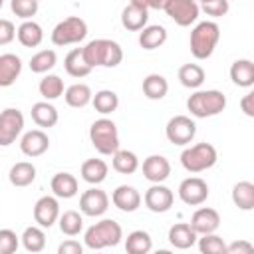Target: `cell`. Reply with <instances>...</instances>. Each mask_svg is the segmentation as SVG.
I'll return each instance as SVG.
<instances>
[{
    "mask_svg": "<svg viewBox=\"0 0 254 254\" xmlns=\"http://www.w3.org/2000/svg\"><path fill=\"white\" fill-rule=\"evenodd\" d=\"M83 58L91 67H117L123 60V50L117 42L107 38H97L87 42L83 48Z\"/></svg>",
    "mask_w": 254,
    "mask_h": 254,
    "instance_id": "6da1fadb",
    "label": "cell"
},
{
    "mask_svg": "<svg viewBox=\"0 0 254 254\" xmlns=\"http://www.w3.org/2000/svg\"><path fill=\"white\" fill-rule=\"evenodd\" d=\"M226 107V95L218 89H200L187 99V109L192 117L206 119L222 113Z\"/></svg>",
    "mask_w": 254,
    "mask_h": 254,
    "instance_id": "7a4b0ae2",
    "label": "cell"
},
{
    "mask_svg": "<svg viewBox=\"0 0 254 254\" xmlns=\"http://www.w3.org/2000/svg\"><path fill=\"white\" fill-rule=\"evenodd\" d=\"M123 238V230L121 224L113 218H103L95 224H91L85 230L83 242L87 248L91 250H101V248H109V246H117Z\"/></svg>",
    "mask_w": 254,
    "mask_h": 254,
    "instance_id": "3957f363",
    "label": "cell"
},
{
    "mask_svg": "<svg viewBox=\"0 0 254 254\" xmlns=\"http://www.w3.org/2000/svg\"><path fill=\"white\" fill-rule=\"evenodd\" d=\"M220 40V28L212 20L198 22L190 32V54L196 60H208Z\"/></svg>",
    "mask_w": 254,
    "mask_h": 254,
    "instance_id": "277c9868",
    "label": "cell"
},
{
    "mask_svg": "<svg viewBox=\"0 0 254 254\" xmlns=\"http://www.w3.org/2000/svg\"><path fill=\"white\" fill-rule=\"evenodd\" d=\"M89 139H91V145L95 147V151L101 153V155H113L119 149L117 125L107 117H101V119L91 123Z\"/></svg>",
    "mask_w": 254,
    "mask_h": 254,
    "instance_id": "5b68a950",
    "label": "cell"
},
{
    "mask_svg": "<svg viewBox=\"0 0 254 254\" xmlns=\"http://www.w3.org/2000/svg\"><path fill=\"white\" fill-rule=\"evenodd\" d=\"M218 153L210 143H196L181 153V165L189 173H202L216 165Z\"/></svg>",
    "mask_w": 254,
    "mask_h": 254,
    "instance_id": "8992f818",
    "label": "cell"
},
{
    "mask_svg": "<svg viewBox=\"0 0 254 254\" xmlns=\"http://www.w3.org/2000/svg\"><path fill=\"white\" fill-rule=\"evenodd\" d=\"M87 36V24L79 16H69L62 22L56 24L52 30V42L54 46H69V44H79Z\"/></svg>",
    "mask_w": 254,
    "mask_h": 254,
    "instance_id": "52a82bcc",
    "label": "cell"
},
{
    "mask_svg": "<svg viewBox=\"0 0 254 254\" xmlns=\"http://www.w3.org/2000/svg\"><path fill=\"white\" fill-rule=\"evenodd\" d=\"M165 135L173 145H189L196 135V123L187 115H175L169 119Z\"/></svg>",
    "mask_w": 254,
    "mask_h": 254,
    "instance_id": "ba28073f",
    "label": "cell"
},
{
    "mask_svg": "<svg viewBox=\"0 0 254 254\" xmlns=\"http://www.w3.org/2000/svg\"><path fill=\"white\" fill-rule=\"evenodd\" d=\"M24 129V115L16 107H8L0 113V147H10Z\"/></svg>",
    "mask_w": 254,
    "mask_h": 254,
    "instance_id": "9c48e42d",
    "label": "cell"
},
{
    "mask_svg": "<svg viewBox=\"0 0 254 254\" xmlns=\"http://www.w3.org/2000/svg\"><path fill=\"white\" fill-rule=\"evenodd\" d=\"M163 10L167 12V16L179 24V26H190L196 22L198 14H200V8L196 4V0H167Z\"/></svg>",
    "mask_w": 254,
    "mask_h": 254,
    "instance_id": "30bf717a",
    "label": "cell"
},
{
    "mask_svg": "<svg viewBox=\"0 0 254 254\" xmlns=\"http://www.w3.org/2000/svg\"><path fill=\"white\" fill-rule=\"evenodd\" d=\"M179 196L189 206H198L208 198V185L200 177H189L179 185Z\"/></svg>",
    "mask_w": 254,
    "mask_h": 254,
    "instance_id": "8fae6325",
    "label": "cell"
},
{
    "mask_svg": "<svg viewBox=\"0 0 254 254\" xmlns=\"http://www.w3.org/2000/svg\"><path fill=\"white\" fill-rule=\"evenodd\" d=\"M109 208V196L105 190L91 187L79 196V210L85 216H101Z\"/></svg>",
    "mask_w": 254,
    "mask_h": 254,
    "instance_id": "7c38bea8",
    "label": "cell"
},
{
    "mask_svg": "<svg viewBox=\"0 0 254 254\" xmlns=\"http://www.w3.org/2000/svg\"><path fill=\"white\" fill-rule=\"evenodd\" d=\"M143 200L151 212H167V210H171V206L175 202V194L169 187H165L161 183H153V187L147 189Z\"/></svg>",
    "mask_w": 254,
    "mask_h": 254,
    "instance_id": "4fadbf2b",
    "label": "cell"
},
{
    "mask_svg": "<svg viewBox=\"0 0 254 254\" xmlns=\"http://www.w3.org/2000/svg\"><path fill=\"white\" fill-rule=\"evenodd\" d=\"M60 218V202L56 196H42L34 204V220L42 228H50Z\"/></svg>",
    "mask_w": 254,
    "mask_h": 254,
    "instance_id": "5bb4252c",
    "label": "cell"
},
{
    "mask_svg": "<svg viewBox=\"0 0 254 254\" xmlns=\"http://www.w3.org/2000/svg\"><path fill=\"white\" fill-rule=\"evenodd\" d=\"M192 230L196 234H208V232H216V228L220 226V214L210 208V206H200L192 212L190 222Z\"/></svg>",
    "mask_w": 254,
    "mask_h": 254,
    "instance_id": "9a60e30c",
    "label": "cell"
},
{
    "mask_svg": "<svg viewBox=\"0 0 254 254\" xmlns=\"http://www.w3.org/2000/svg\"><path fill=\"white\" fill-rule=\"evenodd\" d=\"M50 149V139L42 129L26 131L20 139V151L26 157H40Z\"/></svg>",
    "mask_w": 254,
    "mask_h": 254,
    "instance_id": "2e32d148",
    "label": "cell"
},
{
    "mask_svg": "<svg viewBox=\"0 0 254 254\" xmlns=\"http://www.w3.org/2000/svg\"><path fill=\"white\" fill-rule=\"evenodd\" d=\"M171 175V163L163 155H149L143 161V177L151 183H163Z\"/></svg>",
    "mask_w": 254,
    "mask_h": 254,
    "instance_id": "e0dca14e",
    "label": "cell"
},
{
    "mask_svg": "<svg viewBox=\"0 0 254 254\" xmlns=\"http://www.w3.org/2000/svg\"><path fill=\"white\" fill-rule=\"evenodd\" d=\"M111 202L121 212H135L141 206V192L131 185H119L111 194Z\"/></svg>",
    "mask_w": 254,
    "mask_h": 254,
    "instance_id": "ac0fdd59",
    "label": "cell"
},
{
    "mask_svg": "<svg viewBox=\"0 0 254 254\" xmlns=\"http://www.w3.org/2000/svg\"><path fill=\"white\" fill-rule=\"evenodd\" d=\"M198 234L192 230V226L189 222H177L169 228V242L171 246L179 248V250H187L190 246L196 244Z\"/></svg>",
    "mask_w": 254,
    "mask_h": 254,
    "instance_id": "d6986e66",
    "label": "cell"
},
{
    "mask_svg": "<svg viewBox=\"0 0 254 254\" xmlns=\"http://www.w3.org/2000/svg\"><path fill=\"white\" fill-rule=\"evenodd\" d=\"M22 73V60L16 54L0 56V87H10Z\"/></svg>",
    "mask_w": 254,
    "mask_h": 254,
    "instance_id": "ffe728a7",
    "label": "cell"
},
{
    "mask_svg": "<svg viewBox=\"0 0 254 254\" xmlns=\"http://www.w3.org/2000/svg\"><path fill=\"white\" fill-rule=\"evenodd\" d=\"M149 22V10L141 8V6H135V4H129L123 8L121 12V24L125 30L129 32H139L147 26Z\"/></svg>",
    "mask_w": 254,
    "mask_h": 254,
    "instance_id": "44dd1931",
    "label": "cell"
},
{
    "mask_svg": "<svg viewBox=\"0 0 254 254\" xmlns=\"http://www.w3.org/2000/svg\"><path fill=\"white\" fill-rule=\"evenodd\" d=\"M16 38L24 48H38L44 40V30L38 22L34 20H24L18 30H16Z\"/></svg>",
    "mask_w": 254,
    "mask_h": 254,
    "instance_id": "7402d4cb",
    "label": "cell"
},
{
    "mask_svg": "<svg viewBox=\"0 0 254 254\" xmlns=\"http://www.w3.org/2000/svg\"><path fill=\"white\" fill-rule=\"evenodd\" d=\"M79 173H81V179H83L85 183H89V185H99V183H103V181L107 179L109 167H107V163H105L103 159H87V161H83Z\"/></svg>",
    "mask_w": 254,
    "mask_h": 254,
    "instance_id": "603a6c76",
    "label": "cell"
},
{
    "mask_svg": "<svg viewBox=\"0 0 254 254\" xmlns=\"http://www.w3.org/2000/svg\"><path fill=\"white\" fill-rule=\"evenodd\" d=\"M230 79L238 87H252L254 85V64L250 60H236L230 65Z\"/></svg>",
    "mask_w": 254,
    "mask_h": 254,
    "instance_id": "cb8c5ba5",
    "label": "cell"
},
{
    "mask_svg": "<svg viewBox=\"0 0 254 254\" xmlns=\"http://www.w3.org/2000/svg\"><path fill=\"white\" fill-rule=\"evenodd\" d=\"M30 115H32V121L38 127H48V129L54 127L58 123V119H60L58 109L50 101H38V103H34Z\"/></svg>",
    "mask_w": 254,
    "mask_h": 254,
    "instance_id": "d4e9b609",
    "label": "cell"
},
{
    "mask_svg": "<svg viewBox=\"0 0 254 254\" xmlns=\"http://www.w3.org/2000/svg\"><path fill=\"white\" fill-rule=\"evenodd\" d=\"M50 187L58 198H71L77 194V179L71 173H56Z\"/></svg>",
    "mask_w": 254,
    "mask_h": 254,
    "instance_id": "484cf974",
    "label": "cell"
},
{
    "mask_svg": "<svg viewBox=\"0 0 254 254\" xmlns=\"http://www.w3.org/2000/svg\"><path fill=\"white\" fill-rule=\"evenodd\" d=\"M167 42V30L165 26H145L143 30H139V46L143 50H157Z\"/></svg>",
    "mask_w": 254,
    "mask_h": 254,
    "instance_id": "4316f807",
    "label": "cell"
},
{
    "mask_svg": "<svg viewBox=\"0 0 254 254\" xmlns=\"http://www.w3.org/2000/svg\"><path fill=\"white\" fill-rule=\"evenodd\" d=\"M64 67H65V71H67L71 77H77V79L89 75V71L93 69V67L85 62L81 48H73V50L65 56V60H64Z\"/></svg>",
    "mask_w": 254,
    "mask_h": 254,
    "instance_id": "83f0119b",
    "label": "cell"
},
{
    "mask_svg": "<svg viewBox=\"0 0 254 254\" xmlns=\"http://www.w3.org/2000/svg\"><path fill=\"white\" fill-rule=\"evenodd\" d=\"M111 167L113 171L121 173V175H133L137 169H139V159L133 151H127V149H117L113 155H111Z\"/></svg>",
    "mask_w": 254,
    "mask_h": 254,
    "instance_id": "f1b7e54d",
    "label": "cell"
},
{
    "mask_svg": "<svg viewBox=\"0 0 254 254\" xmlns=\"http://www.w3.org/2000/svg\"><path fill=\"white\" fill-rule=\"evenodd\" d=\"M206 79L204 69L198 64H185L179 67V81L189 89H198Z\"/></svg>",
    "mask_w": 254,
    "mask_h": 254,
    "instance_id": "f546056e",
    "label": "cell"
},
{
    "mask_svg": "<svg viewBox=\"0 0 254 254\" xmlns=\"http://www.w3.org/2000/svg\"><path fill=\"white\" fill-rule=\"evenodd\" d=\"M169 91V81L161 75V73H149L145 79H143V95L147 99H163Z\"/></svg>",
    "mask_w": 254,
    "mask_h": 254,
    "instance_id": "4dcf8cb0",
    "label": "cell"
},
{
    "mask_svg": "<svg viewBox=\"0 0 254 254\" xmlns=\"http://www.w3.org/2000/svg\"><path fill=\"white\" fill-rule=\"evenodd\" d=\"M91 97H93V93H91V89H89L87 83H73V85H69V87L64 91L65 103H67L69 107H75V109L85 107V105L91 101Z\"/></svg>",
    "mask_w": 254,
    "mask_h": 254,
    "instance_id": "1f68e13d",
    "label": "cell"
},
{
    "mask_svg": "<svg viewBox=\"0 0 254 254\" xmlns=\"http://www.w3.org/2000/svg\"><path fill=\"white\" fill-rule=\"evenodd\" d=\"M8 179L14 187H28L36 181V167L28 161H20V163L12 165V169L8 173Z\"/></svg>",
    "mask_w": 254,
    "mask_h": 254,
    "instance_id": "d6a6232c",
    "label": "cell"
},
{
    "mask_svg": "<svg viewBox=\"0 0 254 254\" xmlns=\"http://www.w3.org/2000/svg\"><path fill=\"white\" fill-rule=\"evenodd\" d=\"M232 202L240 210L254 208V185L250 181H240L232 187Z\"/></svg>",
    "mask_w": 254,
    "mask_h": 254,
    "instance_id": "836d02e7",
    "label": "cell"
},
{
    "mask_svg": "<svg viewBox=\"0 0 254 254\" xmlns=\"http://www.w3.org/2000/svg\"><path fill=\"white\" fill-rule=\"evenodd\" d=\"M153 248L151 234L147 230H133L125 238V250L129 254H147Z\"/></svg>",
    "mask_w": 254,
    "mask_h": 254,
    "instance_id": "e575fe53",
    "label": "cell"
},
{
    "mask_svg": "<svg viewBox=\"0 0 254 254\" xmlns=\"http://www.w3.org/2000/svg\"><path fill=\"white\" fill-rule=\"evenodd\" d=\"M91 103H93V107H95L97 113L109 115V113H113L119 107V95L115 91H111V89H99L91 97Z\"/></svg>",
    "mask_w": 254,
    "mask_h": 254,
    "instance_id": "d590c367",
    "label": "cell"
},
{
    "mask_svg": "<svg viewBox=\"0 0 254 254\" xmlns=\"http://www.w3.org/2000/svg\"><path fill=\"white\" fill-rule=\"evenodd\" d=\"M20 240H22V246L28 252H32V254L42 252L46 248V234H44L42 226H28V228H24Z\"/></svg>",
    "mask_w": 254,
    "mask_h": 254,
    "instance_id": "8d00e7d4",
    "label": "cell"
},
{
    "mask_svg": "<svg viewBox=\"0 0 254 254\" xmlns=\"http://www.w3.org/2000/svg\"><path fill=\"white\" fill-rule=\"evenodd\" d=\"M40 95L46 99V101H52V99H58L60 95H64V79L56 73H48L46 77L40 79Z\"/></svg>",
    "mask_w": 254,
    "mask_h": 254,
    "instance_id": "74e56055",
    "label": "cell"
},
{
    "mask_svg": "<svg viewBox=\"0 0 254 254\" xmlns=\"http://www.w3.org/2000/svg\"><path fill=\"white\" fill-rule=\"evenodd\" d=\"M58 222H60V230L65 236H77L83 230V216L77 210H65L64 214H60Z\"/></svg>",
    "mask_w": 254,
    "mask_h": 254,
    "instance_id": "f35d334b",
    "label": "cell"
},
{
    "mask_svg": "<svg viewBox=\"0 0 254 254\" xmlns=\"http://www.w3.org/2000/svg\"><path fill=\"white\" fill-rule=\"evenodd\" d=\"M56 62H58V56H56L54 50H40L38 54H34L30 58L28 65L34 73H48L56 65Z\"/></svg>",
    "mask_w": 254,
    "mask_h": 254,
    "instance_id": "ab89813d",
    "label": "cell"
},
{
    "mask_svg": "<svg viewBox=\"0 0 254 254\" xmlns=\"http://www.w3.org/2000/svg\"><path fill=\"white\" fill-rule=\"evenodd\" d=\"M198 250L202 254H226V244L218 234L208 232V234H200Z\"/></svg>",
    "mask_w": 254,
    "mask_h": 254,
    "instance_id": "60d3db41",
    "label": "cell"
},
{
    "mask_svg": "<svg viewBox=\"0 0 254 254\" xmlns=\"http://www.w3.org/2000/svg\"><path fill=\"white\" fill-rule=\"evenodd\" d=\"M12 12L22 20H32L38 14L40 2L38 0H10Z\"/></svg>",
    "mask_w": 254,
    "mask_h": 254,
    "instance_id": "b9f144b4",
    "label": "cell"
},
{
    "mask_svg": "<svg viewBox=\"0 0 254 254\" xmlns=\"http://www.w3.org/2000/svg\"><path fill=\"white\" fill-rule=\"evenodd\" d=\"M20 246V236L10 228H0V254H14Z\"/></svg>",
    "mask_w": 254,
    "mask_h": 254,
    "instance_id": "7bdbcfd3",
    "label": "cell"
},
{
    "mask_svg": "<svg viewBox=\"0 0 254 254\" xmlns=\"http://www.w3.org/2000/svg\"><path fill=\"white\" fill-rule=\"evenodd\" d=\"M228 10H230L228 0H208V2H202V12L206 16H212V18L226 16Z\"/></svg>",
    "mask_w": 254,
    "mask_h": 254,
    "instance_id": "ee69618b",
    "label": "cell"
},
{
    "mask_svg": "<svg viewBox=\"0 0 254 254\" xmlns=\"http://www.w3.org/2000/svg\"><path fill=\"white\" fill-rule=\"evenodd\" d=\"M14 38H16V26L10 20L0 18V46L10 44Z\"/></svg>",
    "mask_w": 254,
    "mask_h": 254,
    "instance_id": "f6af8a7d",
    "label": "cell"
},
{
    "mask_svg": "<svg viewBox=\"0 0 254 254\" xmlns=\"http://www.w3.org/2000/svg\"><path fill=\"white\" fill-rule=\"evenodd\" d=\"M254 246L248 240H236L232 244H226V254H250Z\"/></svg>",
    "mask_w": 254,
    "mask_h": 254,
    "instance_id": "bcb514c9",
    "label": "cell"
},
{
    "mask_svg": "<svg viewBox=\"0 0 254 254\" xmlns=\"http://www.w3.org/2000/svg\"><path fill=\"white\" fill-rule=\"evenodd\" d=\"M83 252V246L77 242V240H65L58 246V254H81Z\"/></svg>",
    "mask_w": 254,
    "mask_h": 254,
    "instance_id": "7dc6e473",
    "label": "cell"
},
{
    "mask_svg": "<svg viewBox=\"0 0 254 254\" xmlns=\"http://www.w3.org/2000/svg\"><path fill=\"white\" fill-rule=\"evenodd\" d=\"M165 2H167V0H131L129 4L141 6V8H145V10H149V8H153V10H163Z\"/></svg>",
    "mask_w": 254,
    "mask_h": 254,
    "instance_id": "c3c4849f",
    "label": "cell"
},
{
    "mask_svg": "<svg viewBox=\"0 0 254 254\" xmlns=\"http://www.w3.org/2000/svg\"><path fill=\"white\" fill-rule=\"evenodd\" d=\"M240 107H242V111H244L248 117H254V93H252V91L246 93V95L240 99Z\"/></svg>",
    "mask_w": 254,
    "mask_h": 254,
    "instance_id": "681fc988",
    "label": "cell"
},
{
    "mask_svg": "<svg viewBox=\"0 0 254 254\" xmlns=\"http://www.w3.org/2000/svg\"><path fill=\"white\" fill-rule=\"evenodd\" d=\"M4 2H6V0H0V8H2V6H4Z\"/></svg>",
    "mask_w": 254,
    "mask_h": 254,
    "instance_id": "f907efd6",
    "label": "cell"
},
{
    "mask_svg": "<svg viewBox=\"0 0 254 254\" xmlns=\"http://www.w3.org/2000/svg\"><path fill=\"white\" fill-rule=\"evenodd\" d=\"M198 2H200V4H202V2H208V0H198Z\"/></svg>",
    "mask_w": 254,
    "mask_h": 254,
    "instance_id": "816d5d0a",
    "label": "cell"
},
{
    "mask_svg": "<svg viewBox=\"0 0 254 254\" xmlns=\"http://www.w3.org/2000/svg\"><path fill=\"white\" fill-rule=\"evenodd\" d=\"M38 2H40V0H38Z\"/></svg>",
    "mask_w": 254,
    "mask_h": 254,
    "instance_id": "f5cc1de1",
    "label": "cell"
}]
</instances>
